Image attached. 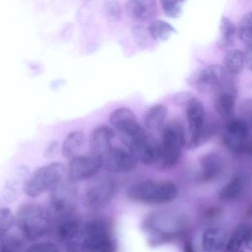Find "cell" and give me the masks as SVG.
<instances>
[{
    "label": "cell",
    "instance_id": "1",
    "mask_svg": "<svg viewBox=\"0 0 252 252\" xmlns=\"http://www.w3.org/2000/svg\"><path fill=\"white\" fill-rule=\"evenodd\" d=\"M49 212L36 204L21 206L16 216L18 229L28 241H35L48 233L51 226Z\"/></svg>",
    "mask_w": 252,
    "mask_h": 252
},
{
    "label": "cell",
    "instance_id": "2",
    "mask_svg": "<svg viewBox=\"0 0 252 252\" xmlns=\"http://www.w3.org/2000/svg\"><path fill=\"white\" fill-rule=\"evenodd\" d=\"M177 195V186L170 180L139 182L127 190V197L131 201L155 205L171 202Z\"/></svg>",
    "mask_w": 252,
    "mask_h": 252
},
{
    "label": "cell",
    "instance_id": "3",
    "mask_svg": "<svg viewBox=\"0 0 252 252\" xmlns=\"http://www.w3.org/2000/svg\"><path fill=\"white\" fill-rule=\"evenodd\" d=\"M66 174V168L59 162L39 167L28 177L25 193L31 198H37L46 192H51L64 180Z\"/></svg>",
    "mask_w": 252,
    "mask_h": 252
},
{
    "label": "cell",
    "instance_id": "4",
    "mask_svg": "<svg viewBox=\"0 0 252 252\" xmlns=\"http://www.w3.org/2000/svg\"><path fill=\"white\" fill-rule=\"evenodd\" d=\"M109 240L110 235L106 223L94 219L81 226L78 236L66 245L68 252H94Z\"/></svg>",
    "mask_w": 252,
    "mask_h": 252
},
{
    "label": "cell",
    "instance_id": "5",
    "mask_svg": "<svg viewBox=\"0 0 252 252\" xmlns=\"http://www.w3.org/2000/svg\"><path fill=\"white\" fill-rule=\"evenodd\" d=\"M185 143L183 125L178 121L169 122L163 129L161 134V158L158 162L161 167L171 168L177 164Z\"/></svg>",
    "mask_w": 252,
    "mask_h": 252
},
{
    "label": "cell",
    "instance_id": "6",
    "mask_svg": "<svg viewBox=\"0 0 252 252\" xmlns=\"http://www.w3.org/2000/svg\"><path fill=\"white\" fill-rule=\"evenodd\" d=\"M150 245L157 247L174 241L183 230L182 220L170 213L154 214L146 225Z\"/></svg>",
    "mask_w": 252,
    "mask_h": 252
},
{
    "label": "cell",
    "instance_id": "7",
    "mask_svg": "<svg viewBox=\"0 0 252 252\" xmlns=\"http://www.w3.org/2000/svg\"><path fill=\"white\" fill-rule=\"evenodd\" d=\"M50 192L49 213L51 217L63 219L71 216L78 201V191L74 183L63 180Z\"/></svg>",
    "mask_w": 252,
    "mask_h": 252
},
{
    "label": "cell",
    "instance_id": "8",
    "mask_svg": "<svg viewBox=\"0 0 252 252\" xmlns=\"http://www.w3.org/2000/svg\"><path fill=\"white\" fill-rule=\"evenodd\" d=\"M225 146L235 155L252 156V138L249 126L243 118L229 120L223 136Z\"/></svg>",
    "mask_w": 252,
    "mask_h": 252
},
{
    "label": "cell",
    "instance_id": "9",
    "mask_svg": "<svg viewBox=\"0 0 252 252\" xmlns=\"http://www.w3.org/2000/svg\"><path fill=\"white\" fill-rule=\"evenodd\" d=\"M116 185L110 178H98L93 180L86 189L84 195V206L88 210H99L104 208L113 200Z\"/></svg>",
    "mask_w": 252,
    "mask_h": 252
},
{
    "label": "cell",
    "instance_id": "10",
    "mask_svg": "<svg viewBox=\"0 0 252 252\" xmlns=\"http://www.w3.org/2000/svg\"><path fill=\"white\" fill-rule=\"evenodd\" d=\"M223 67L210 65L201 70L194 77L193 82L202 93H216L231 81Z\"/></svg>",
    "mask_w": 252,
    "mask_h": 252
},
{
    "label": "cell",
    "instance_id": "11",
    "mask_svg": "<svg viewBox=\"0 0 252 252\" xmlns=\"http://www.w3.org/2000/svg\"><path fill=\"white\" fill-rule=\"evenodd\" d=\"M103 165V159L96 155H78L72 158L68 166L69 180L72 183L91 179L97 174Z\"/></svg>",
    "mask_w": 252,
    "mask_h": 252
},
{
    "label": "cell",
    "instance_id": "12",
    "mask_svg": "<svg viewBox=\"0 0 252 252\" xmlns=\"http://www.w3.org/2000/svg\"><path fill=\"white\" fill-rule=\"evenodd\" d=\"M103 163L111 173H127L136 168L138 161L129 149L112 147L103 159Z\"/></svg>",
    "mask_w": 252,
    "mask_h": 252
},
{
    "label": "cell",
    "instance_id": "13",
    "mask_svg": "<svg viewBox=\"0 0 252 252\" xmlns=\"http://www.w3.org/2000/svg\"><path fill=\"white\" fill-rule=\"evenodd\" d=\"M29 176V172L25 167H19L13 172L1 190L0 205L13 203L23 191L25 192V185Z\"/></svg>",
    "mask_w": 252,
    "mask_h": 252
},
{
    "label": "cell",
    "instance_id": "14",
    "mask_svg": "<svg viewBox=\"0 0 252 252\" xmlns=\"http://www.w3.org/2000/svg\"><path fill=\"white\" fill-rule=\"evenodd\" d=\"M115 138V130L110 126L100 125L96 127L90 137L92 154L104 159L112 149V142Z\"/></svg>",
    "mask_w": 252,
    "mask_h": 252
},
{
    "label": "cell",
    "instance_id": "15",
    "mask_svg": "<svg viewBox=\"0 0 252 252\" xmlns=\"http://www.w3.org/2000/svg\"><path fill=\"white\" fill-rule=\"evenodd\" d=\"M224 162L223 158L216 152H209L203 155L199 161L198 177L201 182L213 181L223 173Z\"/></svg>",
    "mask_w": 252,
    "mask_h": 252
},
{
    "label": "cell",
    "instance_id": "16",
    "mask_svg": "<svg viewBox=\"0 0 252 252\" xmlns=\"http://www.w3.org/2000/svg\"><path fill=\"white\" fill-rule=\"evenodd\" d=\"M236 94V87L232 80L215 93L214 106L219 115L230 117L233 114Z\"/></svg>",
    "mask_w": 252,
    "mask_h": 252
},
{
    "label": "cell",
    "instance_id": "17",
    "mask_svg": "<svg viewBox=\"0 0 252 252\" xmlns=\"http://www.w3.org/2000/svg\"><path fill=\"white\" fill-rule=\"evenodd\" d=\"M127 14L139 22H148L157 16V2L153 0H130L126 3Z\"/></svg>",
    "mask_w": 252,
    "mask_h": 252
},
{
    "label": "cell",
    "instance_id": "18",
    "mask_svg": "<svg viewBox=\"0 0 252 252\" xmlns=\"http://www.w3.org/2000/svg\"><path fill=\"white\" fill-rule=\"evenodd\" d=\"M130 152L139 162L145 165H151L159 162L161 158V143L155 139L148 137L137 147Z\"/></svg>",
    "mask_w": 252,
    "mask_h": 252
},
{
    "label": "cell",
    "instance_id": "19",
    "mask_svg": "<svg viewBox=\"0 0 252 252\" xmlns=\"http://www.w3.org/2000/svg\"><path fill=\"white\" fill-rule=\"evenodd\" d=\"M187 118L191 136L199 133L205 126V110L201 101L192 97L186 105Z\"/></svg>",
    "mask_w": 252,
    "mask_h": 252
},
{
    "label": "cell",
    "instance_id": "20",
    "mask_svg": "<svg viewBox=\"0 0 252 252\" xmlns=\"http://www.w3.org/2000/svg\"><path fill=\"white\" fill-rule=\"evenodd\" d=\"M250 186V180L244 175L231 179L219 192V198L223 201H232L242 197Z\"/></svg>",
    "mask_w": 252,
    "mask_h": 252
},
{
    "label": "cell",
    "instance_id": "21",
    "mask_svg": "<svg viewBox=\"0 0 252 252\" xmlns=\"http://www.w3.org/2000/svg\"><path fill=\"white\" fill-rule=\"evenodd\" d=\"M227 241V235L223 229L210 228L203 235V250L206 252H220L226 248Z\"/></svg>",
    "mask_w": 252,
    "mask_h": 252
},
{
    "label": "cell",
    "instance_id": "22",
    "mask_svg": "<svg viewBox=\"0 0 252 252\" xmlns=\"http://www.w3.org/2000/svg\"><path fill=\"white\" fill-rule=\"evenodd\" d=\"M119 133L123 143L130 151H133L148 138L146 133L137 121L129 124Z\"/></svg>",
    "mask_w": 252,
    "mask_h": 252
},
{
    "label": "cell",
    "instance_id": "23",
    "mask_svg": "<svg viewBox=\"0 0 252 252\" xmlns=\"http://www.w3.org/2000/svg\"><path fill=\"white\" fill-rule=\"evenodd\" d=\"M167 109L164 105H157L147 110L144 116L145 127L151 132L161 130L165 122Z\"/></svg>",
    "mask_w": 252,
    "mask_h": 252
},
{
    "label": "cell",
    "instance_id": "24",
    "mask_svg": "<svg viewBox=\"0 0 252 252\" xmlns=\"http://www.w3.org/2000/svg\"><path fill=\"white\" fill-rule=\"evenodd\" d=\"M86 142V135L81 131H75L69 133L63 141L62 152L66 158L78 156L80 151L83 149Z\"/></svg>",
    "mask_w": 252,
    "mask_h": 252
},
{
    "label": "cell",
    "instance_id": "25",
    "mask_svg": "<svg viewBox=\"0 0 252 252\" xmlns=\"http://www.w3.org/2000/svg\"><path fill=\"white\" fill-rule=\"evenodd\" d=\"M26 238L18 229L0 235V252H19L22 250Z\"/></svg>",
    "mask_w": 252,
    "mask_h": 252
},
{
    "label": "cell",
    "instance_id": "26",
    "mask_svg": "<svg viewBox=\"0 0 252 252\" xmlns=\"http://www.w3.org/2000/svg\"><path fill=\"white\" fill-rule=\"evenodd\" d=\"M220 32L218 46L224 50L233 46L236 35V27L229 18L222 16L220 19Z\"/></svg>",
    "mask_w": 252,
    "mask_h": 252
},
{
    "label": "cell",
    "instance_id": "27",
    "mask_svg": "<svg viewBox=\"0 0 252 252\" xmlns=\"http://www.w3.org/2000/svg\"><path fill=\"white\" fill-rule=\"evenodd\" d=\"M223 65V68L229 75H239L246 65L244 53L239 50H231L225 56Z\"/></svg>",
    "mask_w": 252,
    "mask_h": 252
},
{
    "label": "cell",
    "instance_id": "28",
    "mask_svg": "<svg viewBox=\"0 0 252 252\" xmlns=\"http://www.w3.org/2000/svg\"><path fill=\"white\" fill-rule=\"evenodd\" d=\"M148 31L150 36L157 41H166L176 33V28L164 20H156L151 22L148 26Z\"/></svg>",
    "mask_w": 252,
    "mask_h": 252
},
{
    "label": "cell",
    "instance_id": "29",
    "mask_svg": "<svg viewBox=\"0 0 252 252\" xmlns=\"http://www.w3.org/2000/svg\"><path fill=\"white\" fill-rule=\"evenodd\" d=\"M109 121L112 127L121 131L129 124L136 121V116L131 109L126 108H118L111 113Z\"/></svg>",
    "mask_w": 252,
    "mask_h": 252
},
{
    "label": "cell",
    "instance_id": "30",
    "mask_svg": "<svg viewBox=\"0 0 252 252\" xmlns=\"http://www.w3.org/2000/svg\"><path fill=\"white\" fill-rule=\"evenodd\" d=\"M81 226L78 220H66L58 228V236L62 242L68 244L78 236Z\"/></svg>",
    "mask_w": 252,
    "mask_h": 252
},
{
    "label": "cell",
    "instance_id": "31",
    "mask_svg": "<svg viewBox=\"0 0 252 252\" xmlns=\"http://www.w3.org/2000/svg\"><path fill=\"white\" fill-rule=\"evenodd\" d=\"M250 225L241 224L238 226L232 234L226 246V252H239L245 244Z\"/></svg>",
    "mask_w": 252,
    "mask_h": 252
},
{
    "label": "cell",
    "instance_id": "32",
    "mask_svg": "<svg viewBox=\"0 0 252 252\" xmlns=\"http://www.w3.org/2000/svg\"><path fill=\"white\" fill-rule=\"evenodd\" d=\"M216 132V127L213 124H206L204 128L195 136H191L188 143V148L195 149L207 143Z\"/></svg>",
    "mask_w": 252,
    "mask_h": 252
},
{
    "label": "cell",
    "instance_id": "33",
    "mask_svg": "<svg viewBox=\"0 0 252 252\" xmlns=\"http://www.w3.org/2000/svg\"><path fill=\"white\" fill-rule=\"evenodd\" d=\"M238 35L244 43L252 44V11L246 13L238 27Z\"/></svg>",
    "mask_w": 252,
    "mask_h": 252
},
{
    "label": "cell",
    "instance_id": "34",
    "mask_svg": "<svg viewBox=\"0 0 252 252\" xmlns=\"http://www.w3.org/2000/svg\"><path fill=\"white\" fill-rule=\"evenodd\" d=\"M16 223V216L7 207H0V235L13 229Z\"/></svg>",
    "mask_w": 252,
    "mask_h": 252
},
{
    "label": "cell",
    "instance_id": "35",
    "mask_svg": "<svg viewBox=\"0 0 252 252\" xmlns=\"http://www.w3.org/2000/svg\"><path fill=\"white\" fill-rule=\"evenodd\" d=\"M184 3L185 1L175 0H165L161 1V7L166 16L174 19L179 17L182 14Z\"/></svg>",
    "mask_w": 252,
    "mask_h": 252
},
{
    "label": "cell",
    "instance_id": "36",
    "mask_svg": "<svg viewBox=\"0 0 252 252\" xmlns=\"http://www.w3.org/2000/svg\"><path fill=\"white\" fill-rule=\"evenodd\" d=\"M105 10L109 19L112 21L119 20L121 18L122 10L119 3L113 0L105 1Z\"/></svg>",
    "mask_w": 252,
    "mask_h": 252
},
{
    "label": "cell",
    "instance_id": "37",
    "mask_svg": "<svg viewBox=\"0 0 252 252\" xmlns=\"http://www.w3.org/2000/svg\"><path fill=\"white\" fill-rule=\"evenodd\" d=\"M24 252H59V250L53 243L38 242L28 247Z\"/></svg>",
    "mask_w": 252,
    "mask_h": 252
},
{
    "label": "cell",
    "instance_id": "38",
    "mask_svg": "<svg viewBox=\"0 0 252 252\" xmlns=\"http://www.w3.org/2000/svg\"><path fill=\"white\" fill-rule=\"evenodd\" d=\"M192 97L193 96H192V93H189V92H179V93H176L174 95L173 101L176 105L183 106V105H188V102L190 101Z\"/></svg>",
    "mask_w": 252,
    "mask_h": 252
},
{
    "label": "cell",
    "instance_id": "39",
    "mask_svg": "<svg viewBox=\"0 0 252 252\" xmlns=\"http://www.w3.org/2000/svg\"><path fill=\"white\" fill-rule=\"evenodd\" d=\"M244 57H245L246 65L252 72V44L247 45V48L244 53Z\"/></svg>",
    "mask_w": 252,
    "mask_h": 252
},
{
    "label": "cell",
    "instance_id": "40",
    "mask_svg": "<svg viewBox=\"0 0 252 252\" xmlns=\"http://www.w3.org/2000/svg\"><path fill=\"white\" fill-rule=\"evenodd\" d=\"M58 149H59V144L57 142H52L51 144H49V146L46 148L45 149V155L48 158L50 157L54 156L56 153H57Z\"/></svg>",
    "mask_w": 252,
    "mask_h": 252
},
{
    "label": "cell",
    "instance_id": "41",
    "mask_svg": "<svg viewBox=\"0 0 252 252\" xmlns=\"http://www.w3.org/2000/svg\"><path fill=\"white\" fill-rule=\"evenodd\" d=\"M94 252H115V245L113 241L109 240Z\"/></svg>",
    "mask_w": 252,
    "mask_h": 252
},
{
    "label": "cell",
    "instance_id": "42",
    "mask_svg": "<svg viewBox=\"0 0 252 252\" xmlns=\"http://www.w3.org/2000/svg\"><path fill=\"white\" fill-rule=\"evenodd\" d=\"M245 244L247 245V248L252 252V226H250Z\"/></svg>",
    "mask_w": 252,
    "mask_h": 252
},
{
    "label": "cell",
    "instance_id": "43",
    "mask_svg": "<svg viewBox=\"0 0 252 252\" xmlns=\"http://www.w3.org/2000/svg\"><path fill=\"white\" fill-rule=\"evenodd\" d=\"M184 252H195L193 246L190 241H188L185 242V246H184Z\"/></svg>",
    "mask_w": 252,
    "mask_h": 252
},
{
    "label": "cell",
    "instance_id": "44",
    "mask_svg": "<svg viewBox=\"0 0 252 252\" xmlns=\"http://www.w3.org/2000/svg\"></svg>",
    "mask_w": 252,
    "mask_h": 252
}]
</instances>
